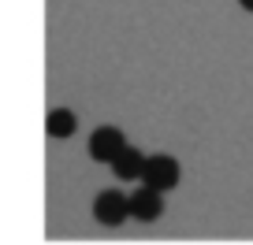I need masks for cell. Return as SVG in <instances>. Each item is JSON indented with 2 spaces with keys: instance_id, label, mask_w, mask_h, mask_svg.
I'll use <instances>...</instances> for the list:
<instances>
[{
  "instance_id": "cell-1",
  "label": "cell",
  "mask_w": 253,
  "mask_h": 245,
  "mask_svg": "<svg viewBox=\"0 0 253 245\" xmlns=\"http://www.w3.org/2000/svg\"><path fill=\"white\" fill-rule=\"evenodd\" d=\"M179 160L168 156V152H157V156H145V167H142V182L145 186H153V190L168 193L179 186Z\"/></svg>"
},
{
  "instance_id": "cell-6",
  "label": "cell",
  "mask_w": 253,
  "mask_h": 245,
  "mask_svg": "<svg viewBox=\"0 0 253 245\" xmlns=\"http://www.w3.org/2000/svg\"><path fill=\"white\" fill-rule=\"evenodd\" d=\"M75 127H79V119H75L71 108H52V111H48V119H45L48 138H60V141H63V138H71Z\"/></svg>"
},
{
  "instance_id": "cell-7",
  "label": "cell",
  "mask_w": 253,
  "mask_h": 245,
  "mask_svg": "<svg viewBox=\"0 0 253 245\" xmlns=\"http://www.w3.org/2000/svg\"><path fill=\"white\" fill-rule=\"evenodd\" d=\"M238 4H242V8H246V11H253V0H238Z\"/></svg>"
},
{
  "instance_id": "cell-2",
  "label": "cell",
  "mask_w": 253,
  "mask_h": 245,
  "mask_svg": "<svg viewBox=\"0 0 253 245\" xmlns=\"http://www.w3.org/2000/svg\"><path fill=\"white\" fill-rule=\"evenodd\" d=\"M93 219L101 227H119L123 219H130V205H126V193L119 190H104L93 197Z\"/></svg>"
},
{
  "instance_id": "cell-5",
  "label": "cell",
  "mask_w": 253,
  "mask_h": 245,
  "mask_svg": "<svg viewBox=\"0 0 253 245\" xmlns=\"http://www.w3.org/2000/svg\"><path fill=\"white\" fill-rule=\"evenodd\" d=\"M112 175H116L119 182H142V167H145V156L134 149V145H123V149L116 152V156L108 160Z\"/></svg>"
},
{
  "instance_id": "cell-4",
  "label": "cell",
  "mask_w": 253,
  "mask_h": 245,
  "mask_svg": "<svg viewBox=\"0 0 253 245\" xmlns=\"http://www.w3.org/2000/svg\"><path fill=\"white\" fill-rule=\"evenodd\" d=\"M123 145H126V138H123L119 127H97L93 134H89V156H93L97 164H108Z\"/></svg>"
},
{
  "instance_id": "cell-3",
  "label": "cell",
  "mask_w": 253,
  "mask_h": 245,
  "mask_svg": "<svg viewBox=\"0 0 253 245\" xmlns=\"http://www.w3.org/2000/svg\"><path fill=\"white\" fill-rule=\"evenodd\" d=\"M126 205H130V219L153 223V219H160V215H164V193L142 182V186H138V190L126 197Z\"/></svg>"
}]
</instances>
